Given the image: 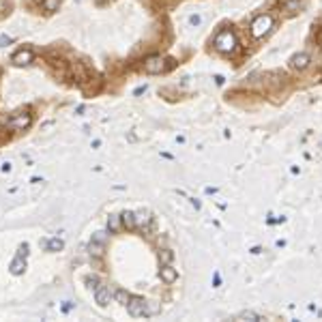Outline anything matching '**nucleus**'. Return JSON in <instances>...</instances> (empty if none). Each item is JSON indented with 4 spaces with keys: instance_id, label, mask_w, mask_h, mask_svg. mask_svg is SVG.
I'll use <instances>...</instances> for the list:
<instances>
[{
    "instance_id": "obj_1",
    "label": "nucleus",
    "mask_w": 322,
    "mask_h": 322,
    "mask_svg": "<svg viewBox=\"0 0 322 322\" xmlns=\"http://www.w3.org/2000/svg\"><path fill=\"white\" fill-rule=\"evenodd\" d=\"M213 45H215V50L221 52V54H234L238 50V39L230 28H223L215 35Z\"/></svg>"
},
{
    "instance_id": "obj_2",
    "label": "nucleus",
    "mask_w": 322,
    "mask_h": 322,
    "mask_svg": "<svg viewBox=\"0 0 322 322\" xmlns=\"http://www.w3.org/2000/svg\"><path fill=\"white\" fill-rule=\"evenodd\" d=\"M273 24H275L273 15H269V13L258 15V18L252 22V37L254 39H262L264 35H269V32L273 30Z\"/></svg>"
},
{
    "instance_id": "obj_3",
    "label": "nucleus",
    "mask_w": 322,
    "mask_h": 322,
    "mask_svg": "<svg viewBox=\"0 0 322 322\" xmlns=\"http://www.w3.org/2000/svg\"><path fill=\"white\" fill-rule=\"evenodd\" d=\"M146 303H148V301L140 299V296H131V299H129V303H127V309H129V313H131L133 318H140V316H148Z\"/></svg>"
},
{
    "instance_id": "obj_4",
    "label": "nucleus",
    "mask_w": 322,
    "mask_h": 322,
    "mask_svg": "<svg viewBox=\"0 0 322 322\" xmlns=\"http://www.w3.org/2000/svg\"><path fill=\"white\" fill-rule=\"evenodd\" d=\"M144 71H146L148 75H159L166 71V60L161 58V56H150V58L144 60Z\"/></svg>"
},
{
    "instance_id": "obj_5",
    "label": "nucleus",
    "mask_w": 322,
    "mask_h": 322,
    "mask_svg": "<svg viewBox=\"0 0 322 322\" xmlns=\"http://www.w3.org/2000/svg\"><path fill=\"white\" fill-rule=\"evenodd\" d=\"M32 125V116L30 114H18L7 120V127L9 129H15V131H24V129H28Z\"/></svg>"
},
{
    "instance_id": "obj_6",
    "label": "nucleus",
    "mask_w": 322,
    "mask_h": 322,
    "mask_svg": "<svg viewBox=\"0 0 322 322\" xmlns=\"http://www.w3.org/2000/svg\"><path fill=\"white\" fill-rule=\"evenodd\" d=\"M309 64H311V56L307 52H299L290 58V67H292L294 71H305Z\"/></svg>"
},
{
    "instance_id": "obj_7",
    "label": "nucleus",
    "mask_w": 322,
    "mask_h": 322,
    "mask_svg": "<svg viewBox=\"0 0 322 322\" xmlns=\"http://www.w3.org/2000/svg\"><path fill=\"white\" fill-rule=\"evenodd\" d=\"M26 252H28V245H22L18 258L11 262V273L13 275H22L24 269H26Z\"/></svg>"
},
{
    "instance_id": "obj_8",
    "label": "nucleus",
    "mask_w": 322,
    "mask_h": 322,
    "mask_svg": "<svg viewBox=\"0 0 322 322\" xmlns=\"http://www.w3.org/2000/svg\"><path fill=\"white\" fill-rule=\"evenodd\" d=\"M35 60V54H32V50H20L13 54L11 62L15 64V67H28V64Z\"/></svg>"
},
{
    "instance_id": "obj_9",
    "label": "nucleus",
    "mask_w": 322,
    "mask_h": 322,
    "mask_svg": "<svg viewBox=\"0 0 322 322\" xmlns=\"http://www.w3.org/2000/svg\"><path fill=\"white\" fill-rule=\"evenodd\" d=\"M159 277H161V281H166V284H174V281L179 279V271L170 267V264H164V267L159 269Z\"/></svg>"
},
{
    "instance_id": "obj_10",
    "label": "nucleus",
    "mask_w": 322,
    "mask_h": 322,
    "mask_svg": "<svg viewBox=\"0 0 322 322\" xmlns=\"http://www.w3.org/2000/svg\"><path fill=\"white\" fill-rule=\"evenodd\" d=\"M112 299V292H110V288L108 286H97L95 288V301L101 305V307H106V305L110 303Z\"/></svg>"
},
{
    "instance_id": "obj_11",
    "label": "nucleus",
    "mask_w": 322,
    "mask_h": 322,
    "mask_svg": "<svg viewBox=\"0 0 322 322\" xmlns=\"http://www.w3.org/2000/svg\"><path fill=\"white\" fill-rule=\"evenodd\" d=\"M135 215V225H140V228H148L150 225V213H146V211H140V213H133Z\"/></svg>"
},
{
    "instance_id": "obj_12",
    "label": "nucleus",
    "mask_w": 322,
    "mask_h": 322,
    "mask_svg": "<svg viewBox=\"0 0 322 322\" xmlns=\"http://www.w3.org/2000/svg\"><path fill=\"white\" fill-rule=\"evenodd\" d=\"M303 9V0H286L284 3V11L288 13H299Z\"/></svg>"
},
{
    "instance_id": "obj_13",
    "label": "nucleus",
    "mask_w": 322,
    "mask_h": 322,
    "mask_svg": "<svg viewBox=\"0 0 322 322\" xmlns=\"http://www.w3.org/2000/svg\"><path fill=\"white\" fill-rule=\"evenodd\" d=\"M236 320H254V322H258V320H264L260 313H256V311H240V313H236L234 316Z\"/></svg>"
},
{
    "instance_id": "obj_14",
    "label": "nucleus",
    "mask_w": 322,
    "mask_h": 322,
    "mask_svg": "<svg viewBox=\"0 0 322 322\" xmlns=\"http://www.w3.org/2000/svg\"><path fill=\"white\" fill-rule=\"evenodd\" d=\"M120 225H123V219H120V215H110V221H108L110 232H118Z\"/></svg>"
},
{
    "instance_id": "obj_15",
    "label": "nucleus",
    "mask_w": 322,
    "mask_h": 322,
    "mask_svg": "<svg viewBox=\"0 0 322 322\" xmlns=\"http://www.w3.org/2000/svg\"><path fill=\"white\" fill-rule=\"evenodd\" d=\"M62 247H64V243H62L60 238H50V240L45 243V249H47V252H60Z\"/></svg>"
},
{
    "instance_id": "obj_16",
    "label": "nucleus",
    "mask_w": 322,
    "mask_h": 322,
    "mask_svg": "<svg viewBox=\"0 0 322 322\" xmlns=\"http://www.w3.org/2000/svg\"><path fill=\"white\" fill-rule=\"evenodd\" d=\"M120 219H123V225H125L127 230L135 228V215L133 213H123V215H120Z\"/></svg>"
},
{
    "instance_id": "obj_17",
    "label": "nucleus",
    "mask_w": 322,
    "mask_h": 322,
    "mask_svg": "<svg viewBox=\"0 0 322 322\" xmlns=\"http://www.w3.org/2000/svg\"><path fill=\"white\" fill-rule=\"evenodd\" d=\"M60 7V0H43V11L47 13H56Z\"/></svg>"
},
{
    "instance_id": "obj_18",
    "label": "nucleus",
    "mask_w": 322,
    "mask_h": 322,
    "mask_svg": "<svg viewBox=\"0 0 322 322\" xmlns=\"http://www.w3.org/2000/svg\"><path fill=\"white\" fill-rule=\"evenodd\" d=\"M146 309H148V316H155V313L161 311L159 303H155V301H148V303H146Z\"/></svg>"
},
{
    "instance_id": "obj_19",
    "label": "nucleus",
    "mask_w": 322,
    "mask_h": 322,
    "mask_svg": "<svg viewBox=\"0 0 322 322\" xmlns=\"http://www.w3.org/2000/svg\"><path fill=\"white\" fill-rule=\"evenodd\" d=\"M114 296H116V299H118L120 303H123V305H127V303H129V299H131V296H129V294L125 292V290H116Z\"/></svg>"
},
{
    "instance_id": "obj_20",
    "label": "nucleus",
    "mask_w": 322,
    "mask_h": 322,
    "mask_svg": "<svg viewBox=\"0 0 322 322\" xmlns=\"http://www.w3.org/2000/svg\"><path fill=\"white\" fill-rule=\"evenodd\" d=\"M88 249H91V256H93V254H95V256H103V245H101V243H95V240H93Z\"/></svg>"
},
{
    "instance_id": "obj_21",
    "label": "nucleus",
    "mask_w": 322,
    "mask_h": 322,
    "mask_svg": "<svg viewBox=\"0 0 322 322\" xmlns=\"http://www.w3.org/2000/svg\"><path fill=\"white\" fill-rule=\"evenodd\" d=\"M159 258H161V262H164V264H170V262H172V258H174V254L170 252V249H166V252H161V254H159Z\"/></svg>"
},
{
    "instance_id": "obj_22",
    "label": "nucleus",
    "mask_w": 322,
    "mask_h": 322,
    "mask_svg": "<svg viewBox=\"0 0 322 322\" xmlns=\"http://www.w3.org/2000/svg\"><path fill=\"white\" fill-rule=\"evenodd\" d=\"M189 24H191V26H193V28H198V26H202V15H200V13H193V15H191V18H189Z\"/></svg>"
},
{
    "instance_id": "obj_23",
    "label": "nucleus",
    "mask_w": 322,
    "mask_h": 322,
    "mask_svg": "<svg viewBox=\"0 0 322 322\" xmlns=\"http://www.w3.org/2000/svg\"><path fill=\"white\" fill-rule=\"evenodd\" d=\"M93 240H95V243H106V240H108V236H106V232H95V234H93Z\"/></svg>"
},
{
    "instance_id": "obj_24",
    "label": "nucleus",
    "mask_w": 322,
    "mask_h": 322,
    "mask_svg": "<svg viewBox=\"0 0 322 322\" xmlns=\"http://www.w3.org/2000/svg\"><path fill=\"white\" fill-rule=\"evenodd\" d=\"M13 41V39L11 37H7V35H3V37H0V47H5V45H9Z\"/></svg>"
},
{
    "instance_id": "obj_25",
    "label": "nucleus",
    "mask_w": 322,
    "mask_h": 322,
    "mask_svg": "<svg viewBox=\"0 0 322 322\" xmlns=\"http://www.w3.org/2000/svg\"><path fill=\"white\" fill-rule=\"evenodd\" d=\"M7 9V0H0V11H5Z\"/></svg>"
}]
</instances>
